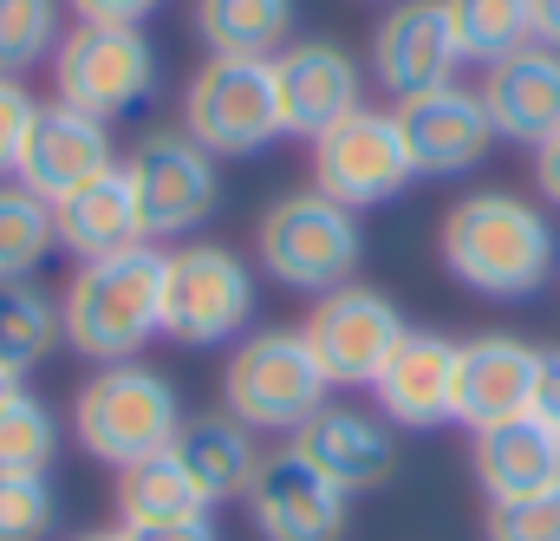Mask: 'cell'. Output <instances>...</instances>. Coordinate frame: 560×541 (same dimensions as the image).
Here are the masks:
<instances>
[{
	"label": "cell",
	"instance_id": "cell-1",
	"mask_svg": "<svg viewBox=\"0 0 560 541\" xmlns=\"http://www.w3.org/2000/svg\"><path fill=\"white\" fill-rule=\"evenodd\" d=\"M443 268L482 300H528L555 280L560 242L555 222L541 216V203L515 196V189H469L450 216H443Z\"/></svg>",
	"mask_w": 560,
	"mask_h": 541
},
{
	"label": "cell",
	"instance_id": "cell-2",
	"mask_svg": "<svg viewBox=\"0 0 560 541\" xmlns=\"http://www.w3.org/2000/svg\"><path fill=\"white\" fill-rule=\"evenodd\" d=\"M66 346L92 366H125L150 339H163V249L138 242L105 262H79L59 293Z\"/></svg>",
	"mask_w": 560,
	"mask_h": 541
},
{
	"label": "cell",
	"instance_id": "cell-3",
	"mask_svg": "<svg viewBox=\"0 0 560 541\" xmlns=\"http://www.w3.org/2000/svg\"><path fill=\"white\" fill-rule=\"evenodd\" d=\"M183 399L176 385L143 366V359H125V366H98L85 385H79V405H72V437L92 463H112V470H131L143 457H163L183 430Z\"/></svg>",
	"mask_w": 560,
	"mask_h": 541
},
{
	"label": "cell",
	"instance_id": "cell-4",
	"mask_svg": "<svg viewBox=\"0 0 560 541\" xmlns=\"http://www.w3.org/2000/svg\"><path fill=\"white\" fill-rule=\"evenodd\" d=\"M255 262L268 280L293 287V293H313V300L346 287L365 262L359 209H346L319 189H287L255 222Z\"/></svg>",
	"mask_w": 560,
	"mask_h": 541
},
{
	"label": "cell",
	"instance_id": "cell-5",
	"mask_svg": "<svg viewBox=\"0 0 560 541\" xmlns=\"http://www.w3.org/2000/svg\"><path fill=\"white\" fill-rule=\"evenodd\" d=\"M326 405H332V385H326L319 359L306 353L300 326L242 333V346L222 366V411L235 424H248L255 437H293Z\"/></svg>",
	"mask_w": 560,
	"mask_h": 541
},
{
	"label": "cell",
	"instance_id": "cell-6",
	"mask_svg": "<svg viewBox=\"0 0 560 541\" xmlns=\"http://www.w3.org/2000/svg\"><path fill=\"white\" fill-rule=\"evenodd\" d=\"M248 326H255V268L229 242L163 249V339L229 346Z\"/></svg>",
	"mask_w": 560,
	"mask_h": 541
},
{
	"label": "cell",
	"instance_id": "cell-7",
	"mask_svg": "<svg viewBox=\"0 0 560 541\" xmlns=\"http://www.w3.org/2000/svg\"><path fill=\"white\" fill-rule=\"evenodd\" d=\"M156 92V46L143 26H92V20H72L59 53H52V99L98 118V125H118L131 118L143 99Z\"/></svg>",
	"mask_w": 560,
	"mask_h": 541
},
{
	"label": "cell",
	"instance_id": "cell-8",
	"mask_svg": "<svg viewBox=\"0 0 560 541\" xmlns=\"http://www.w3.org/2000/svg\"><path fill=\"white\" fill-rule=\"evenodd\" d=\"M125 176H131V196H138L143 242H183L222 203L215 157L183 131V125H150V131H138V143L125 150Z\"/></svg>",
	"mask_w": 560,
	"mask_h": 541
},
{
	"label": "cell",
	"instance_id": "cell-9",
	"mask_svg": "<svg viewBox=\"0 0 560 541\" xmlns=\"http://www.w3.org/2000/svg\"><path fill=\"white\" fill-rule=\"evenodd\" d=\"M176 125L196 137L215 163L268 150L275 137H287L275 59H202V72L183 85V118Z\"/></svg>",
	"mask_w": 560,
	"mask_h": 541
},
{
	"label": "cell",
	"instance_id": "cell-10",
	"mask_svg": "<svg viewBox=\"0 0 560 541\" xmlns=\"http://www.w3.org/2000/svg\"><path fill=\"white\" fill-rule=\"evenodd\" d=\"M405 313H398V300L392 293H378V287H365V280H346V287H332V293H319L313 307H306V326H300V339H306V353L319 359V372H326V385L339 392V385H378V372L392 366V353L405 346Z\"/></svg>",
	"mask_w": 560,
	"mask_h": 541
},
{
	"label": "cell",
	"instance_id": "cell-11",
	"mask_svg": "<svg viewBox=\"0 0 560 541\" xmlns=\"http://www.w3.org/2000/svg\"><path fill=\"white\" fill-rule=\"evenodd\" d=\"M411 150L398 131V112L359 105L352 118H339L332 131L313 137V189L346 203V209H378L411 183Z\"/></svg>",
	"mask_w": 560,
	"mask_h": 541
},
{
	"label": "cell",
	"instance_id": "cell-12",
	"mask_svg": "<svg viewBox=\"0 0 560 541\" xmlns=\"http://www.w3.org/2000/svg\"><path fill=\"white\" fill-rule=\"evenodd\" d=\"M242 503H248V522H255L261 541H339L346 509H352V496L332 476H319L293 444L261 450Z\"/></svg>",
	"mask_w": 560,
	"mask_h": 541
},
{
	"label": "cell",
	"instance_id": "cell-13",
	"mask_svg": "<svg viewBox=\"0 0 560 541\" xmlns=\"http://www.w3.org/2000/svg\"><path fill=\"white\" fill-rule=\"evenodd\" d=\"M463 66L456 53V33H450V13L443 0H392L385 20L372 26V79L405 105L418 92L450 85Z\"/></svg>",
	"mask_w": 560,
	"mask_h": 541
},
{
	"label": "cell",
	"instance_id": "cell-14",
	"mask_svg": "<svg viewBox=\"0 0 560 541\" xmlns=\"http://www.w3.org/2000/svg\"><path fill=\"white\" fill-rule=\"evenodd\" d=\"M275 92H280V125L287 137L332 131L339 118H352L365 105V72L339 39H293L275 59Z\"/></svg>",
	"mask_w": 560,
	"mask_h": 541
},
{
	"label": "cell",
	"instance_id": "cell-15",
	"mask_svg": "<svg viewBox=\"0 0 560 541\" xmlns=\"http://www.w3.org/2000/svg\"><path fill=\"white\" fill-rule=\"evenodd\" d=\"M398 131H405V150H411L418 176H463V170H476L495 150V125H489L482 92H469L456 79L436 85V92L405 99L398 105Z\"/></svg>",
	"mask_w": 560,
	"mask_h": 541
},
{
	"label": "cell",
	"instance_id": "cell-16",
	"mask_svg": "<svg viewBox=\"0 0 560 541\" xmlns=\"http://www.w3.org/2000/svg\"><path fill=\"white\" fill-rule=\"evenodd\" d=\"M535 385H541V346L515 333H482L456 346V424L469 430L515 424L535 411Z\"/></svg>",
	"mask_w": 560,
	"mask_h": 541
},
{
	"label": "cell",
	"instance_id": "cell-17",
	"mask_svg": "<svg viewBox=\"0 0 560 541\" xmlns=\"http://www.w3.org/2000/svg\"><path fill=\"white\" fill-rule=\"evenodd\" d=\"M118 163V150H112V125H98V118H85V112H72V105H39V118H33V131H26V150H20V170H13V183H26L39 203H59V196H72L79 183H92V176H105Z\"/></svg>",
	"mask_w": 560,
	"mask_h": 541
},
{
	"label": "cell",
	"instance_id": "cell-18",
	"mask_svg": "<svg viewBox=\"0 0 560 541\" xmlns=\"http://www.w3.org/2000/svg\"><path fill=\"white\" fill-rule=\"evenodd\" d=\"M319 476H332L346 496H365L378 490L392 470H398V437L378 411H359V405H326L313 411L293 437H287Z\"/></svg>",
	"mask_w": 560,
	"mask_h": 541
},
{
	"label": "cell",
	"instance_id": "cell-19",
	"mask_svg": "<svg viewBox=\"0 0 560 541\" xmlns=\"http://www.w3.org/2000/svg\"><path fill=\"white\" fill-rule=\"evenodd\" d=\"M378 417L398 430H436L456 424V339L443 333H405V346L392 353V366L372 385Z\"/></svg>",
	"mask_w": 560,
	"mask_h": 541
},
{
	"label": "cell",
	"instance_id": "cell-20",
	"mask_svg": "<svg viewBox=\"0 0 560 541\" xmlns=\"http://www.w3.org/2000/svg\"><path fill=\"white\" fill-rule=\"evenodd\" d=\"M482 105H489L495 137L541 150L560 131V53L535 39V46L495 59L489 79H482Z\"/></svg>",
	"mask_w": 560,
	"mask_h": 541
},
{
	"label": "cell",
	"instance_id": "cell-21",
	"mask_svg": "<svg viewBox=\"0 0 560 541\" xmlns=\"http://www.w3.org/2000/svg\"><path fill=\"white\" fill-rule=\"evenodd\" d=\"M52 235L66 255L79 262H105V255H125L143 242V222H138V196H131V176L125 163H112L105 176L79 183L72 196L52 203Z\"/></svg>",
	"mask_w": 560,
	"mask_h": 541
},
{
	"label": "cell",
	"instance_id": "cell-22",
	"mask_svg": "<svg viewBox=\"0 0 560 541\" xmlns=\"http://www.w3.org/2000/svg\"><path fill=\"white\" fill-rule=\"evenodd\" d=\"M469 463H476V483H482L489 503H515V496H535V490H555L560 483V444L535 417L476 430Z\"/></svg>",
	"mask_w": 560,
	"mask_h": 541
},
{
	"label": "cell",
	"instance_id": "cell-23",
	"mask_svg": "<svg viewBox=\"0 0 560 541\" xmlns=\"http://www.w3.org/2000/svg\"><path fill=\"white\" fill-rule=\"evenodd\" d=\"M176 463L196 476V490L209 496V503H229V496H242L248 490V476H255V463H261V450H255V430L248 424H235L229 411H202V417H183V430H176Z\"/></svg>",
	"mask_w": 560,
	"mask_h": 541
},
{
	"label": "cell",
	"instance_id": "cell-24",
	"mask_svg": "<svg viewBox=\"0 0 560 541\" xmlns=\"http://www.w3.org/2000/svg\"><path fill=\"white\" fill-rule=\"evenodd\" d=\"M209 59H280L293 46V0H196Z\"/></svg>",
	"mask_w": 560,
	"mask_h": 541
},
{
	"label": "cell",
	"instance_id": "cell-25",
	"mask_svg": "<svg viewBox=\"0 0 560 541\" xmlns=\"http://www.w3.org/2000/svg\"><path fill=\"white\" fill-rule=\"evenodd\" d=\"M215 503L196 490V476L176 463V450L143 457L131 470H118V529H150V522H189L209 516Z\"/></svg>",
	"mask_w": 560,
	"mask_h": 541
},
{
	"label": "cell",
	"instance_id": "cell-26",
	"mask_svg": "<svg viewBox=\"0 0 560 541\" xmlns=\"http://www.w3.org/2000/svg\"><path fill=\"white\" fill-rule=\"evenodd\" d=\"M59 346H66L59 300L39 293L33 280H0V372L26 379V372L46 366Z\"/></svg>",
	"mask_w": 560,
	"mask_h": 541
},
{
	"label": "cell",
	"instance_id": "cell-27",
	"mask_svg": "<svg viewBox=\"0 0 560 541\" xmlns=\"http://www.w3.org/2000/svg\"><path fill=\"white\" fill-rule=\"evenodd\" d=\"M456 53L476 66H495L522 46H535V0H443Z\"/></svg>",
	"mask_w": 560,
	"mask_h": 541
},
{
	"label": "cell",
	"instance_id": "cell-28",
	"mask_svg": "<svg viewBox=\"0 0 560 541\" xmlns=\"http://www.w3.org/2000/svg\"><path fill=\"white\" fill-rule=\"evenodd\" d=\"M59 249L52 203H39L26 183H0V280H33V268Z\"/></svg>",
	"mask_w": 560,
	"mask_h": 541
},
{
	"label": "cell",
	"instance_id": "cell-29",
	"mask_svg": "<svg viewBox=\"0 0 560 541\" xmlns=\"http://www.w3.org/2000/svg\"><path fill=\"white\" fill-rule=\"evenodd\" d=\"M59 457V417L26 385L0 405V476H46Z\"/></svg>",
	"mask_w": 560,
	"mask_h": 541
},
{
	"label": "cell",
	"instance_id": "cell-30",
	"mask_svg": "<svg viewBox=\"0 0 560 541\" xmlns=\"http://www.w3.org/2000/svg\"><path fill=\"white\" fill-rule=\"evenodd\" d=\"M66 39V0H0V72L20 79L46 66Z\"/></svg>",
	"mask_w": 560,
	"mask_h": 541
},
{
	"label": "cell",
	"instance_id": "cell-31",
	"mask_svg": "<svg viewBox=\"0 0 560 541\" xmlns=\"http://www.w3.org/2000/svg\"><path fill=\"white\" fill-rule=\"evenodd\" d=\"M59 496L46 476H0V541H52Z\"/></svg>",
	"mask_w": 560,
	"mask_h": 541
},
{
	"label": "cell",
	"instance_id": "cell-32",
	"mask_svg": "<svg viewBox=\"0 0 560 541\" xmlns=\"http://www.w3.org/2000/svg\"><path fill=\"white\" fill-rule=\"evenodd\" d=\"M482 541H560V483L515 496V503H489Z\"/></svg>",
	"mask_w": 560,
	"mask_h": 541
},
{
	"label": "cell",
	"instance_id": "cell-33",
	"mask_svg": "<svg viewBox=\"0 0 560 541\" xmlns=\"http://www.w3.org/2000/svg\"><path fill=\"white\" fill-rule=\"evenodd\" d=\"M33 118H39V99H33L20 79H7V72H0V183L20 170V150H26Z\"/></svg>",
	"mask_w": 560,
	"mask_h": 541
},
{
	"label": "cell",
	"instance_id": "cell-34",
	"mask_svg": "<svg viewBox=\"0 0 560 541\" xmlns=\"http://www.w3.org/2000/svg\"><path fill=\"white\" fill-rule=\"evenodd\" d=\"M163 0H66L72 20H92V26H143Z\"/></svg>",
	"mask_w": 560,
	"mask_h": 541
},
{
	"label": "cell",
	"instance_id": "cell-35",
	"mask_svg": "<svg viewBox=\"0 0 560 541\" xmlns=\"http://www.w3.org/2000/svg\"><path fill=\"white\" fill-rule=\"evenodd\" d=\"M528 417L560 444V346L555 353H541V385H535V411H528Z\"/></svg>",
	"mask_w": 560,
	"mask_h": 541
},
{
	"label": "cell",
	"instance_id": "cell-36",
	"mask_svg": "<svg viewBox=\"0 0 560 541\" xmlns=\"http://www.w3.org/2000/svg\"><path fill=\"white\" fill-rule=\"evenodd\" d=\"M131 541H222L209 516H189V522H150V529H125Z\"/></svg>",
	"mask_w": 560,
	"mask_h": 541
},
{
	"label": "cell",
	"instance_id": "cell-37",
	"mask_svg": "<svg viewBox=\"0 0 560 541\" xmlns=\"http://www.w3.org/2000/svg\"><path fill=\"white\" fill-rule=\"evenodd\" d=\"M535 189H541V203H555L560 209V131L535 150Z\"/></svg>",
	"mask_w": 560,
	"mask_h": 541
},
{
	"label": "cell",
	"instance_id": "cell-38",
	"mask_svg": "<svg viewBox=\"0 0 560 541\" xmlns=\"http://www.w3.org/2000/svg\"><path fill=\"white\" fill-rule=\"evenodd\" d=\"M535 39L560 53V0H535Z\"/></svg>",
	"mask_w": 560,
	"mask_h": 541
},
{
	"label": "cell",
	"instance_id": "cell-39",
	"mask_svg": "<svg viewBox=\"0 0 560 541\" xmlns=\"http://www.w3.org/2000/svg\"><path fill=\"white\" fill-rule=\"evenodd\" d=\"M72 541H131L125 529H92V536H72Z\"/></svg>",
	"mask_w": 560,
	"mask_h": 541
},
{
	"label": "cell",
	"instance_id": "cell-40",
	"mask_svg": "<svg viewBox=\"0 0 560 541\" xmlns=\"http://www.w3.org/2000/svg\"><path fill=\"white\" fill-rule=\"evenodd\" d=\"M20 385H26V379H13V372H0V405H7V399H13Z\"/></svg>",
	"mask_w": 560,
	"mask_h": 541
}]
</instances>
